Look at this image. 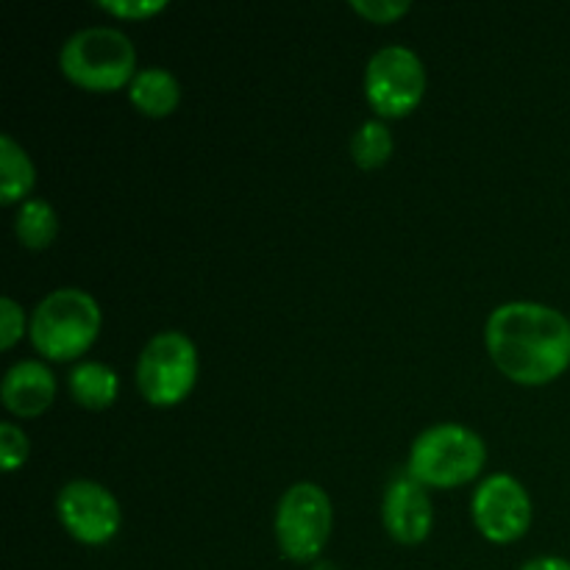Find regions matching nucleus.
I'll return each instance as SVG.
<instances>
[{"instance_id":"412c9836","label":"nucleus","mask_w":570,"mask_h":570,"mask_svg":"<svg viewBox=\"0 0 570 570\" xmlns=\"http://www.w3.org/2000/svg\"><path fill=\"white\" fill-rule=\"evenodd\" d=\"M521 570H570V562L562 557H534Z\"/></svg>"},{"instance_id":"f03ea898","label":"nucleus","mask_w":570,"mask_h":570,"mask_svg":"<svg viewBox=\"0 0 570 570\" xmlns=\"http://www.w3.org/2000/svg\"><path fill=\"white\" fill-rule=\"evenodd\" d=\"M59 70L67 81L89 92H117L131 87L139 72L137 48L120 28H81L61 45Z\"/></svg>"},{"instance_id":"2eb2a0df","label":"nucleus","mask_w":570,"mask_h":570,"mask_svg":"<svg viewBox=\"0 0 570 570\" xmlns=\"http://www.w3.org/2000/svg\"><path fill=\"white\" fill-rule=\"evenodd\" d=\"M14 234L22 248L45 250L59 234V215L45 198H28L14 215Z\"/></svg>"},{"instance_id":"20e7f679","label":"nucleus","mask_w":570,"mask_h":570,"mask_svg":"<svg viewBox=\"0 0 570 570\" xmlns=\"http://www.w3.org/2000/svg\"><path fill=\"white\" fill-rule=\"evenodd\" d=\"M488 445L473 429L460 423H434L423 429L410 449L406 473L423 488H462L482 473Z\"/></svg>"},{"instance_id":"dca6fc26","label":"nucleus","mask_w":570,"mask_h":570,"mask_svg":"<svg viewBox=\"0 0 570 570\" xmlns=\"http://www.w3.org/2000/svg\"><path fill=\"white\" fill-rule=\"evenodd\" d=\"M393 131L384 120H365L351 137V159L362 170H379L393 156Z\"/></svg>"},{"instance_id":"7ed1b4c3","label":"nucleus","mask_w":570,"mask_h":570,"mask_svg":"<svg viewBox=\"0 0 570 570\" xmlns=\"http://www.w3.org/2000/svg\"><path fill=\"white\" fill-rule=\"evenodd\" d=\"M100 306L78 287H61L45 295L31 312L28 334L45 360L72 362L87 354L100 334Z\"/></svg>"},{"instance_id":"9b49d317","label":"nucleus","mask_w":570,"mask_h":570,"mask_svg":"<svg viewBox=\"0 0 570 570\" xmlns=\"http://www.w3.org/2000/svg\"><path fill=\"white\" fill-rule=\"evenodd\" d=\"M0 399L11 415L39 417L56 399L53 371L39 360L14 362L0 384Z\"/></svg>"},{"instance_id":"f257e3e1","label":"nucleus","mask_w":570,"mask_h":570,"mask_svg":"<svg viewBox=\"0 0 570 570\" xmlns=\"http://www.w3.org/2000/svg\"><path fill=\"white\" fill-rule=\"evenodd\" d=\"M484 348L507 379L523 387H543L570 367V321L554 306L510 301L490 312Z\"/></svg>"},{"instance_id":"f3484780","label":"nucleus","mask_w":570,"mask_h":570,"mask_svg":"<svg viewBox=\"0 0 570 570\" xmlns=\"http://www.w3.org/2000/svg\"><path fill=\"white\" fill-rule=\"evenodd\" d=\"M28 451H31L28 434L17 423H0V460H3V471H20L28 460Z\"/></svg>"},{"instance_id":"4468645a","label":"nucleus","mask_w":570,"mask_h":570,"mask_svg":"<svg viewBox=\"0 0 570 570\" xmlns=\"http://www.w3.org/2000/svg\"><path fill=\"white\" fill-rule=\"evenodd\" d=\"M33 184H37V167H33L31 156L11 134H0V200L3 206L28 198Z\"/></svg>"},{"instance_id":"0eeeda50","label":"nucleus","mask_w":570,"mask_h":570,"mask_svg":"<svg viewBox=\"0 0 570 570\" xmlns=\"http://www.w3.org/2000/svg\"><path fill=\"white\" fill-rule=\"evenodd\" d=\"M426 95V67L406 45L376 50L365 67V98L379 120H401L421 106Z\"/></svg>"},{"instance_id":"ddd939ff","label":"nucleus","mask_w":570,"mask_h":570,"mask_svg":"<svg viewBox=\"0 0 570 570\" xmlns=\"http://www.w3.org/2000/svg\"><path fill=\"white\" fill-rule=\"evenodd\" d=\"M70 395L83 410H109L120 395V379L104 362H78L70 371Z\"/></svg>"},{"instance_id":"423d86ee","label":"nucleus","mask_w":570,"mask_h":570,"mask_svg":"<svg viewBox=\"0 0 570 570\" xmlns=\"http://www.w3.org/2000/svg\"><path fill=\"white\" fill-rule=\"evenodd\" d=\"M198 382V348L184 332L148 340L137 360V387L150 406H178Z\"/></svg>"},{"instance_id":"aec40b11","label":"nucleus","mask_w":570,"mask_h":570,"mask_svg":"<svg viewBox=\"0 0 570 570\" xmlns=\"http://www.w3.org/2000/svg\"><path fill=\"white\" fill-rule=\"evenodd\" d=\"M26 334V315L14 298L0 301V348L11 351Z\"/></svg>"},{"instance_id":"39448f33","label":"nucleus","mask_w":570,"mask_h":570,"mask_svg":"<svg viewBox=\"0 0 570 570\" xmlns=\"http://www.w3.org/2000/svg\"><path fill=\"white\" fill-rule=\"evenodd\" d=\"M334 529V507L321 484L298 482L278 499L276 543L289 562H315Z\"/></svg>"},{"instance_id":"f8f14e48","label":"nucleus","mask_w":570,"mask_h":570,"mask_svg":"<svg viewBox=\"0 0 570 570\" xmlns=\"http://www.w3.org/2000/svg\"><path fill=\"white\" fill-rule=\"evenodd\" d=\"M128 100L145 117H170L181 104V83L165 67H142L128 87Z\"/></svg>"},{"instance_id":"6ab92c4d","label":"nucleus","mask_w":570,"mask_h":570,"mask_svg":"<svg viewBox=\"0 0 570 570\" xmlns=\"http://www.w3.org/2000/svg\"><path fill=\"white\" fill-rule=\"evenodd\" d=\"M348 6L367 22H379V26H390L412 9V3L406 0H351Z\"/></svg>"},{"instance_id":"6e6552de","label":"nucleus","mask_w":570,"mask_h":570,"mask_svg":"<svg viewBox=\"0 0 570 570\" xmlns=\"http://www.w3.org/2000/svg\"><path fill=\"white\" fill-rule=\"evenodd\" d=\"M471 515L479 534L490 543H518L532 529V495L510 473H493L473 490Z\"/></svg>"},{"instance_id":"1a4fd4ad","label":"nucleus","mask_w":570,"mask_h":570,"mask_svg":"<svg viewBox=\"0 0 570 570\" xmlns=\"http://www.w3.org/2000/svg\"><path fill=\"white\" fill-rule=\"evenodd\" d=\"M56 515L65 532L83 546H106L117 538L122 512L111 490L104 484L76 479L56 495Z\"/></svg>"},{"instance_id":"9d476101","label":"nucleus","mask_w":570,"mask_h":570,"mask_svg":"<svg viewBox=\"0 0 570 570\" xmlns=\"http://www.w3.org/2000/svg\"><path fill=\"white\" fill-rule=\"evenodd\" d=\"M382 523L399 546L426 543L434 527V507L429 490L406 473L390 482L382 499Z\"/></svg>"},{"instance_id":"a211bd4d","label":"nucleus","mask_w":570,"mask_h":570,"mask_svg":"<svg viewBox=\"0 0 570 570\" xmlns=\"http://www.w3.org/2000/svg\"><path fill=\"white\" fill-rule=\"evenodd\" d=\"M167 0H100L98 9L120 20H150L167 9Z\"/></svg>"}]
</instances>
